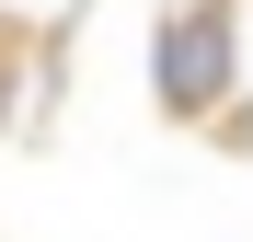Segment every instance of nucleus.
<instances>
[{
	"instance_id": "1",
	"label": "nucleus",
	"mask_w": 253,
	"mask_h": 242,
	"mask_svg": "<svg viewBox=\"0 0 253 242\" xmlns=\"http://www.w3.org/2000/svg\"><path fill=\"white\" fill-rule=\"evenodd\" d=\"M219 93H230V12H173L161 23V104L207 115Z\"/></svg>"
},
{
	"instance_id": "2",
	"label": "nucleus",
	"mask_w": 253,
	"mask_h": 242,
	"mask_svg": "<svg viewBox=\"0 0 253 242\" xmlns=\"http://www.w3.org/2000/svg\"><path fill=\"white\" fill-rule=\"evenodd\" d=\"M230 139H242V150H253V115H230Z\"/></svg>"
}]
</instances>
